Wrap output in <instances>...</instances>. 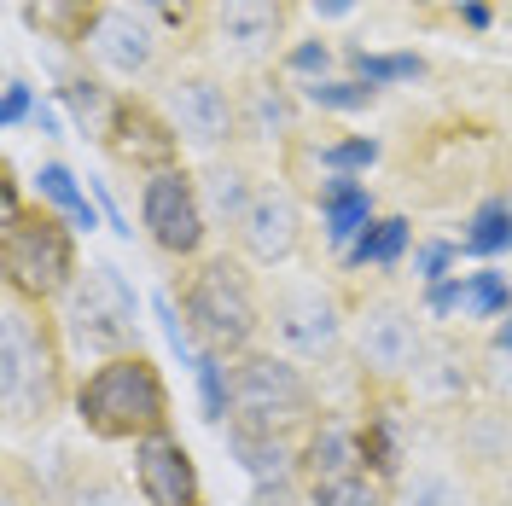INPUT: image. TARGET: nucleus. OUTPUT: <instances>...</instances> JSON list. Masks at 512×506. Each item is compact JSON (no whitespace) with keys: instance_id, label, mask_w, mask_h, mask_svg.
<instances>
[{"instance_id":"obj_1","label":"nucleus","mask_w":512,"mask_h":506,"mask_svg":"<svg viewBox=\"0 0 512 506\" xmlns=\"http://www.w3.org/2000/svg\"><path fill=\"white\" fill-rule=\"evenodd\" d=\"M70 390V344L53 303H35L24 291L0 285V413L12 431L53 425Z\"/></svg>"},{"instance_id":"obj_2","label":"nucleus","mask_w":512,"mask_h":506,"mask_svg":"<svg viewBox=\"0 0 512 506\" xmlns=\"http://www.w3.org/2000/svg\"><path fill=\"white\" fill-rule=\"evenodd\" d=\"M169 384H163L152 355H117L88 367V379L76 384V419L94 443H146L169 431Z\"/></svg>"},{"instance_id":"obj_3","label":"nucleus","mask_w":512,"mask_h":506,"mask_svg":"<svg viewBox=\"0 0 512 506\" xmlns=\"http://www.w3.org/2000/svg\"><path fill=\"white\" fill-rule=\"evenodd\" d=\"M315 419H320V390L297 355L245 349V355L227 361V425L303 443Z\"/></svg>"},{"instance_id":"obj_4","label":"nucleus","mask_w":512,"mask_h":506,"mask_svg":"<svg viewBox=\"0 0 512 506\" xmlns=\"http://www.w3.org/2000/svg\"><path fill=\"white\" fill-rule=\"evenodd\" d=\"M181 315H187V332L210 355H245L256 349L262 326H268V309L256 297L251 262L245 256H204L192 262L187 280H181Z\"/></svg>"},{"instance_id":"obj_5","label":"nucleus","mask_w":512,"mask_h":506,"mask_svg":"<svg viewBox=\"0 0 512 506\" xmlns=\"http://www.w3.org/2000/svg\"><path fill=\"white\" fill-rule=\"evenodd\" d=\"M59 326H64L70 355H82L94 367L140 349V303H134L128 280L111 262H94V268L76 274V285L59 303Z\"/></svg>"},{"instance_id":"obj_6","label":"nucleus","mask_w":512,"mask_h":506,"mask_svg":"<svg viewBox=\"0 0 512 506\" xmlns=\"http://www.w3.org/2000/svg\"><path fill=\"white\" fill-rule=\"evenodd\" d=\"M82 262H76V227L53 216V210H30L24 222L0 227V285L24 291L35 303L59 309L64 291L76 285Z\"/></svg>"},{"instance_id":"obj_7","label":"nucleus","mask_w":512,"mask_h":506,"mask_svg":"<svg viewBox=\"0 0 512 506\" xmlns=\"http://www.w3.org/2000/svg\"><path fill=\"white\" fill-rule=\"evenodd\" d=\"M140 227H146V239H152L169 262H187V268L204 262V245H210V210H204L198 175H187V169L146 175V181H140Z\"/></svg>"},{"instance_id":"obj_8","label":"nucleus","mask_w":512,"mask_h":506,"mask_svg":"<svg viewBox=\"0 0 512 506\" xmlns=\"http://www.w3.org/2000/svg\"><path fill=\"white\" fill-rule=\"evenodd\" d=\"M350 338L361 367L379 384H402L419 373L425 361V332H419V315L402 303V297H367L350 315Z\"/></svg>"},{"instance_id":"obj_9","label":"nucleus","mask_w":512,"mask_h":506,"mask_svg":"<svg viewBox=\"0 0 512 506\" xmlns=\"http://www.w3.org/2000/svg\"><path fill=\"white\" fill-rule=\"evenodd\" d=\"M163 94H169V117L181 128L187 152L222 158L239 140V88H227L216 70H175Z\"/></svg>"},{"instance_id":"obj_10","label":"nucleus","mask_w":512,"mask_h":506,"mask_svg":"<svg viewBox=\"0 0 512 506\" xmlns=\"http://www.w3.org/2000/svg\"><path fill=\"white\" fill-rule=\"evenodd\" d=\"M268 326L286 355L297 361H332L344 332H350V315L344 303L326 291V285H280L274 291V309H268Z\"/></svg>"},{"instance_id":"obj_11","label":"nucleus","mask_w":512,"mask_h":506,"mask_svg":"<svg viewBox=\"0 0 512 506\" xmlns=\"http://www.w3.org/2000/svg\"><path fill=\"white\" fill-rule=\"evenodd\" d=\"M99 146L123 163V169H140V175L181 169V152H187L175 117L158 111L152 99H140V94H123V105H117V117H111V128H105Z\"/></svg>"},{"instance_id":"obj_12","label":"nucleus","mask_w":512,"mask_h":506,"mask_svg":"<svg viewBox=\"0 0 512 506\" xmlns=\"http://www.w3.org/2000/svg\"><path fill=\"white\" fill-rule=\"evenodd\" d=\"M233 245L251 268H286L303 251V204L286 181H262L251 198V210L233 227Z\"/></svg>"},{"instance_id":"obj_13","label":"nucleus","mask_w":512,"mask_h":506,"mask_svg":"<svg viewBox=\"0 0 512 506\" xmlns=\"http://www.w3.org/2000/svg\"><path fill=\"white\" fill-rule=\"evenodd\" d=\"M216 41L245 70H268L291 53V0H216Z\"/></svg>"},{"instance_id":"obj_14","label":"nucleus","mask_w":512,"mask_h":506,"mask_svg":"<svg viewBox=\"0 0 512 506\" xmlns=\"http://www.w3.org/2000/svg\"><path fill=\"white\" fill-rule=\"evenodd\" d=\"M82 53H88L94 70L111 76V82H146V76H158V64H163V35L152 30V24H140L123 0H117V6L94 24V35H88Z\"/></svg>"},{"instance_id":"obj_15","label":"nucleus","mask_w":512,"mask_h":506,"mask_svg":"<svg viewBox=\"0 0 512 506\" xmlns=\"http://www.w3.org/2000/svg\"><path fill=\"white\" fill-rule=\"evenodd\" d=\"M134 489H140L146 506H204L198 460L187 454V443L175 431L134 443Z\"/></svg>"},{"instance_id":"obj_16","label":"nucleus","mask_w":512,"mask_h":506,"mask_svg":"<svg viewBox=\"0 0 512 506\" xmlns=\"http://www.w3.org/2000/svg\"><path fill=\"white\" fill-rule=\"evenodd\" d=\"M350 472H367L361 425L320 413L315 425H309V437L297 443V477L303 483H326V477H350Z\"/></svg>"},{"instance_id":"obj_17","label":"nucleus","mask_w":512,"mask_h":506,"mask_svg":"<svg viewBox=\"0 0 512 506\" xmlns=\"http://www.w3.org/2000/svg\"><path fill=\"white\" fill-rule=\"evenodd\" d=\"M117 0H18V18L30 24V35L59 41V47H88L94 24L111 12Z\"/></svg>"},{"instance_id":"obj_18","label":"nucleus","mask_w":512,"mask_h":506,"mask_svg":"<svg viewBox=\"0 0 512 506\" xmlns=\"http://www.w3.org/2000/svg\"><path fill=\"white\" fill-rule=\"evenodd\" d=\"M297 128V94L280 76H251L239 88V134L245 140H286Z\"/></svg>"},{"instance_id":"obj_19","label":"nucleus","mask_w":512,"mask_h":506,"mask_svg":"<svg viewBox=\"0 0 512 506\" xmlns=\"http://www.w3.org/2000/svg\"><path fill=\"white\" fill-rule=\"evenodd\" d=\"M227 448L239 454V466L256 489L268 483H297V443L291 437H268V431H239L227 425Z\"/></svg>"},{"instance_id":"obj_20","label":"nucleus","mask_w":512,"mask_h":506,"mask_svg":"<svg viewBox=\"0 0 512 506\" xmlns=\"http://www.w3.org/2000/svg\"><path fill=\"white\" fill-rule=\"evenodd\" d=\"M59 99L70 105V117L88 140H105V128L123 105V88H111V76H99V70H70L59 82Z\"/></svg>"},{"instance_id":"obj_21","label":"nucleus","mask_w":512,"mask_h":506,"mask_svg":"<svg viewBox=\"0 0 512 506\" xmlns=\"http://www.w3.org/2000/svg\"><path fill=\"white\" fill-rule=\"evenodd\" d=\"M367 222H373L367 187H361L355 175H326V181H320V227H326V239H332V245H350V239H361Z\"/></svg>"},{"instance_id":"obj_22","label":"nucleus","mask_w":512,"mask_h":506,"mask_svg":"<svg viewBox=\"0 0 512 506\" xmlns=\"http://www.w3.org/2000/svg\"><path fill=\"white\" fill-rule=\"evenodd\" d=\"M256 187H262V181H251V169L239 158H210V169L198 175V192H204L210 222H227V227H239V216L251 210Z\"/></svg>"},{"instance_id":"obj_23","label":"nucleus","mask_w":512,"mask_h":506,"mask_svg":"<svg viewBox=\"0 0 512 506\" xmlns=\"http://www.w3.org/2000/svg\"><path fill=\"white\" fill-rule=\"evenodd\" d=\"M123 6L140 24H152L163 41H175V47L198 41L204 24H210V0H123Z\"/></svg>"},{"instance_id":"obj_24","label":"nucleus","mask_w":512,"mask_h":506,"mask_svg":"<svg viewBox=\"0 0 512 506\" xmlns=\"http://www.w3.org/2000/svg\"><path fill=\"white\" fill-rule=\"evenodd\" d=\"M390 506H472V489L443 466H414V472L396 477Z\"/></svg>"},{"instance_id":"obj_25","label":"nucleus","mask_w":512,"mask_h":506,"mask_svg":"<svg viewBox=\"0 0 512 506\" xmlns=\"http://www.w3.org/2000/svg\"><path fill=\"white\" fill-rule=\"evenodd\" d=\"M35 192H41V198H47V210H53V216H64L70 227H82V233H88V227H99L88 192L76 187V175H70L64 163H41V169H35Z\"/></svg>"},{"instance_id":"obj_26","label":"nucleus","mask_w":512,"mask_h":506,"mask_svg":"<svg viewBox=\"0 0 512 506\" xmlns=\"http://www.w3.org/2000/svg\"><path fill=\"white\" fill-rule=\"evenodd\" d=\"M408 239H414V227L402 222V216L367 222L361 227V239L350 245V268H396V256L408 251Z\"/></svg>"},{"instance_id":"obj_27","label":"nucleus","mask_w":512,"mask_h":506,"mask_svg":"<svg viewBox=\"0 0 512 506\" xmlns=\"http://www.w3.org/2000/svg\"><path fill=\"white\" fill-rule=\"evenodd\" d=\"M303 506H390L373 472H350V477H326V483H303Z\"/></svg>"},{"instance_id":"obj_28","label":"nucleus","mask_w":512,"mask_h":506,"mask_svg":"<svg viewBox=\"0 0 512 506\" xmlns=\"http://www.w3.org/2000/svg\"><path fill=\"white\" fill-rule=\"evenodd\" d=\"M512 245V204L507 198H489L478 216H472V233H466V251L472 256H495Z\"/></svg>"},{"instance_id":"obj_29","label":"nucleus","mask_w":512,"mask_h":506,"mask_svg":"<svg viewBox=\"0 0 512 506\" xmlns=\"http://www.w3.org/2000/svg\"><path fill=\"white\" fill-rule=\"evenodd\" d=\"M59 506H134V495H128V489L117 483V477L88 472V477H76V483L64 489Z\"/></svg>"},{"instance_id":"obj_30","label":"nucleus","mask_w":512,"mask_h":506,"mask_svg":"<svg viewBox=\"0 0 512 506\" xmlns=\"http://www.w3.org/2000/svg\"><path fill=\"white\" fill-rule=\"evenodd\" d=\"M309 99L320 111H361V105L379 99V88L373 82H309Z\"/></svg>"},{"instance_id":"obj_31","label":"nucleus","mask_w":512,"mask_h":506,"mask_svg":"<svg viewBox=\"0 0 512 506\" xmlns=\"http://www.w3.org/2000/svg\"><path fill=\"white\" fill-rule=\"evenodd\" d=\"M355 64H361V82H373V88L402 82V76H419V70H425L414 53H355Z\"/></svg>"},{"instance_id":"obj_32","label":"nucleus","mask_w":512,"mask_h":506,"mask_svg":"<svg viewBox=\"0 0 512 506\" xmlns=\"http://www.w3.org/2000/svg\"><path fill=\"white\" fill-rule=\"evenodd\" d=\"M460 303H466L472 315H495V309H507V303H512V291H507L501 274H489V268H483V274L466 280V297H460Z\"/></svg>"},{"instance_id":"obj_33","label":"nucleus","mask_w":512,"mask_h":506,"mask_svg":"<svg viewBox=\"0 0 512 506\" xmlns=\"http://www.w3.org/2000/svg\"><path fill=\"white\" fill-rule=\"evenodd\" d=\"M373 158H379V140H338V146H326V152H320L326 175H350V169H367Z\"/></svg>"},{"instance_id":"obj_34","label":"nucleus","mask_w":512,"mask_h":506,"mask_svg":"<svg viewBox=\"0 0 512 506\" xmlns=\"http://www.w3.org/2000/svg\"><path fill=\"white\" fill-rule=\"evenodd\" d=\"M280 64L297 70V76H315V82H320V76H326V64H332V47H326V41H303V47H291Z\"/></svg>"},{"instance_id":"obj_35","label":"nucleus","mask_w":512,"mask_h":506,"mask_svg":"<svg viewBox=\"0 0 512 506\" xmlns=\"http://www.w3.org/2000/svg\"><path fill=\"white\" fill-rule=\"evenodd\" d=\"M24 117H30V82L12 76V82H6V128H18Z\"/></svg>"},{"instance_id":"obj_36","label":"nucleus","mask_w":512,"mask_h":506,"mask_svg":"<svg viewBox=\"0 0 512 506\" xmlns=\"http://www.w3.org/2000/svg\"><path fill=\"white\" fill-rule=\"evenodd\" d=\"M448 256H454L448 245H425V251H419V280L437 285V280H443V268H448Z\"/></svg>"},{"instance_id":"obj_37","label":"nucleus","mask_w":512,"mask_h":506,"mask_svg":"<svg viewBox=\"0 0 512 506\" xmlns=\"http://www.w3.org/2000/svg\"><path fill=\"white\" fill-rule=\"evenodd\" d=\"M320 12H326V18H344V12H355V0H315Z\"/></svg>"},{"instance_id":"obj_38","label":"nucleus","mask_w":512,"mask_h":506,"mask_svg":"<svg viewBox=\"0 0 512 506\" xmlns=\"http://www.w3.org/2000/svg\"><path fill=\"white\" fill-rule=\"evenodd\" d=\"M466 24H478V30L489 24V6H483V0H472V6H466Z\"/></svg>"},{"instance_id":"obj_39","label":"nucleus","mask_w":512,"mask_h":506,"mask_svg":"<svg viewBox=\"0 0 512 506\" xmlns=\"http://www.w3.org/2000/svg\"><path fill=\"white\" fill-rule=\"evenodd\" d=\"M495 344H501V349H512V320L501 326V332H495Z\"/></svg>"},{"instance_id":"obj_40","label":"nucleus","mask_w":512,"mask_h":506,"mask_svg":"<svg viewBox=\"0 0 512 506\" xmlns=\"http://www.w3.org/2000/svg\"><path fill=\"white\" fill-rule=\"evenodd\" d=\"M0 506H30V501H24V495H18V489H6V501H0Z\"/></svg>"},{"instance_id":"obj_41","label":"nucleus","mask_w":512,"mask_h":506,"mask_svg":"<svg viewBox=\"0 0 512 506\" xmlns=\"http://www.w3.org/2000/svg\"><path fill=\"white\" fill-rule=\"evenodd\" d=\"M501 489H507V501H512V460H507V477H501Z\"/></svg>"}]
</instances>
